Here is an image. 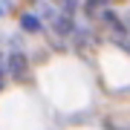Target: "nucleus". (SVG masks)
I'll return each mask as SVG.
<instances>
[{"label":"nucleus","instance_id":"1a4fd4ad","mask_svg":"<svg viewBox=\"0 0 130 130\" xmlns=\"http://www.w3.org/2000/svg\"><path fill=\"white\" fill-rule=\"evenodd\" d=\"M52 3H61V0H52Z\"/></svg>","mask_w":130,"mask_h":130},{"label":"nucleus","instance_id":"f03ea898","mask_svg":"<svg viewBox=\"0 0 130 130\" xmlns=\"http://www.w3.org/2000/svg\"><path fill=\"white\" fill-rule=\"evenodd\" d=\"M98 26L104 29L107 35L113 38V41H121V38H130V23H127V18H121V12H116L113 6H107V9L98 14V20H95Z\"/></svg>","mask_w":130,"mask_h":130},{"label":"nucleus","instance_id":"20e7f679","mask_svg":"<svg viewBox=\"0 0 130 130\" xmlns=\"http://www.w3.org/2000/svg\"><path fill=\"white\" fill-rule=\"evenodd\" d=\"M49 32L55 35V38H72L75 35V29H78V23H75V18H70V14H64V12H58L55 18L49 20Z\"/></svg>","mask_w":130,"mask_h":130},{"label":"nucleus","instance_id":"39448f33","mask_svg":"<svg viewBox=\"0 0 130 130\" xmlns=\"http://www.w3.org/2000/svg\"><path fill=\"white\" fill-rule=\"evenodd\" d=\"M107 6H113L110 0H81V12L87 20H98V14H101Z\"/></svg>","mask_w":130,"mask_h":130},{"label":"nucleus","instance_id":"0eeeda50","mask_svg":"<svg viewBox=\"0 0 130 130\" xmlns=\"http://www.w3.org/2000/svg\"><path fill=\"white\" fill-rule=\"evenodd\" d=\"M9 3H12V0H0V18L9 14Z\"/></svg>","mask_w":130,"mask_h":130},{"label":"nucleus","instance_id":"6e6552de","mask_svg":"<svg viewBox=\"0 0 130 130\" xmlns=\"http://www.w3.org/2000/svg\"><path fill=\"white\" fill-rule=\"evenodd\" d=\"M110 3H124V0H110Z\"/></svg>","mask_w":130,"mask_h":130},{"label":"nucleus","instance_id":"f257e3e1","mask_svg":"<svg viewBox=\"0 0 130 130\" xmlns=\"http://www.w3.org/2000/svg\"><path fill=\"white\" fill-rule=\"evenodd\" d=\"M3 70L9 75V81L14 84H29L32 81V61H29V52L20 46H12L3 55Z\"/></svg>","mask_w":130,"mask_h":130},{"label":"nucleus","instance_id":"7ed1b4c3","mask_svg":"<svg viewBox=\"0 0 130 130\" xmlns=\"http://www.w3.org/2000/svg\"><path fill=\"white\" fill-rule=\"evenodd\" d=\"M18 26H20V32H23V35H43L46 20H43L38 12H32V9H23V12L18 14Z\"/></svg>","mask_w":130,"mask_h":130},{"label":"nucleus","instance_id":"423d86ee","mask_svg":"<svg viewBox=\"0 0 130 130\" xmlns=\"http://www.w3.org/2000/svg\"><path fill=\"white\" fill-rule=\"evenodd\" d=\"M6 84H9V75H6L3 64H0V93H3V90H6Z\"/></svg>","mask_w":130,"mask_h":130}]
</instances>
